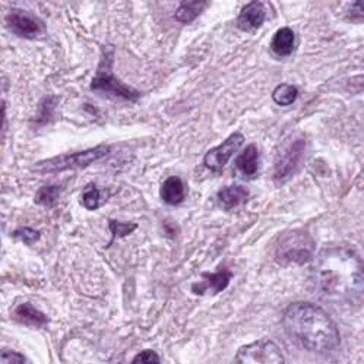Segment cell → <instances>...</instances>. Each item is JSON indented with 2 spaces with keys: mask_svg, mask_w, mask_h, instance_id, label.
<instances>
[{
  "mask_svg": "<svg viewBox=\"0 0 364 364\" xmlns=\"http://www.w3.org/2000/svg\"><path fill=\"white\" fill-rule=\"evenodd\" d=\"M311 278L328 300L355 303L364 296V262L351 249H323L311 268Z\"/></svg>",
  "mask_w": 364,
  "mask_h": 364,
  "instance_id": "cell-1",
  "label": "cell"
},
{
  "mask_svg": "<svg viewBox=\"0 0 364 364\" xmlns=\"http://www.w3.org/2000/svg\"><path fill=\"white\" fill-rule=\"evenodd\" d=\"M282 325L303 348L315 353H329L340 346V331L326 311L311 303L290 304L282 315Z\"/></svg>",
  "mask_w": 364,
  "mask_h": 364,
  "instance_id": "cell-2",
  "label": "cell"
},
{
  "mask_svg": "<svg viewBox=\"0 0 364 364\" xmlns=\"http://www.w3.org/2000/svg\"><path fill=\"white\" fill-rule=\"evenodd\" d=\"M314 252L315 242L310 237V234L301 230H293L284 232L279 237L275 249V257L282 265H303L311 261Z\"/></svg>",
  "mask_w": 364,
  "mask_h": 364,
  "instance_id": "cell-3",
  "label": "cell"
},
{
  "mask_svg": "<svg viewBox=\"0 0 364 364\" xmlns=\"http://www.w3.org/2000/svg\"><path fill=\"white\" fill-rule=\"evenodd\" d=\"M110 152L109 146H97L91 149H85L81 152H73L69 155H59V157L40 161L34 166V170L38 173H59L63 170L72 168H84L94 161L106 157Z\"/></svg>",
  "mask_w": 364,
  "mask_h": 364,
  "instance_id": "cell-4",
  "label": "cell"
},
{
  "mask_svg": "<svg viewBox=\"0 0 364 364\" xmlns=\"http://www.w3.org/2000/svg\"><path fill=\"white\" fill-rule=\"evenodd\" d=\"M91 90L126 101H136L139 98V92L136 90L124 85L112 73V56H104L91 82Z\"/></svg>",
  "mask_w": 364,
  "mask_h": 364,
  "instance_id": "cell-5",
  "label": "cell"
},
{
  "mask_svg": "<svg viewBox=\"0 0 364 364\" xmlns=\"http://www.w3.org/2000/svg\"><path fill=\"white\" fill-rule=\"evenodd\" d=\"M234 364H285V360L275 343L259 340L242 347Z\"/></svg>",
  "mask_w": 364,
  "mask_h": 364,
  "instance_id": "cell-6",
  "label": "cell"
},
{
  "mask_svg": "<svg viewBox=\"0 0 364 364\" xmlns=\"http://www.w3.org/2000/svg\"><path fill=\"white\" fill-rule=\"evenodd\" d=\"M6 22L12 33L23 38L36 40L46 34V25L43 21L27 11L12 9L6 16Z\"/></svg>",
  "mask_w": 364,
  "mask_h": 364,
  "instance_id": "cell-7",
  "label": "cell"
},
{
  "mask_svg": "<svg viewBox=\"0 0 364 364\" xmlns=\"http://www.w3.org/2000/svg\"><path fill=\"white\" fill-rule=\"evenodd\" d=\"M243 142H245V136L242 134L236 132L230 135L220 146L208 151V154L203 159L205 167H208L213 171H221L228 164L232 155L240 149Z\"/></svg>",
  "mask_w": 364,
  "mask_h": 364,
  "instance_id": "cell-8",
  "label": "cell"
},
{
  "mask_svg": "<svg viewBox=\"0 0 364 364\" xmlns=\"http://www.w3.org/2000/svg\"><path fill=\"white\" fill-rule=\"evenodd\" d=\"M304 146H306L304 139H296L287 149L282 152L281 159L277 161V166H275V174H274L275 181L282 183V181L290 178L294 174L303 157Z\"/></svg>",
  "mask_w": 364,
  "mask_h": 364,
  "instance_id": "cell-9",
  "label": "cell"
},
{
  "mask_svg": "<svg viewBox=\"0 0 364 364\" xmlns=\"http://www.w3.org/2000/svg\"><path fill=\"white\" fill-rule=\"evenodd\" d=\"M265 19H267L265 4L250 2L242 9L237 18V28L245 33H255L262 27Z\"/></svg>",
  "mask_w": 364,
  "mask_h": 364,
  "instance_id": "cell-10",
  "label": "cell"
},
{
  "mask_svg": "<svg viewBox=\"0 0 364 364\" xmlns=\"http://www.w3.org/2000/svg\"><path fill=\"white\" fill-rule=\"evenodd\" d=\"M202 277H203V281L193 285V291L198 294H205L206 291L217 294L228 287L232 275L228 269H221L215 274H203Z\"/></svg>",
  "mask_w": 364,
  "mask_h": 364,
  "instance_id": "cell-11",
  "label": "cell"
},
{
  "mask_svg": "<svg viewBox=\"0 0 364 364\" xmlns=\"http://www.w3.org/2000/svg\"><path fill=\"white\" fill-rule=\"evenodd\" d=\"M294 43H296L294 31L289 27H284V28H279L272 37L271 50L274 51V55L279 58H287L293 53Z\"/></svg>",
  "mask_w": 364,
  "mask_h": 364,
  "instance_id": "cell-12",
  "label": "cell"
},
{
  "mask_svg": "<svg viewBox=\"0 0 364 364\" xmlns=\"http://www.w3.org/2000/svg\"><path fill=\"white\" fill-rule=\"evenodd\" d=\"M160 195L166 203L180 205L185 200V183L180 177L171 176L163 181Z\"/></svg>",
  "mask_w": 364,
  "mask_h": 364,
  "instance_id": "cell-13",
  "label": "cell"
},
{
  "mask_svg": "<svg viewBox=\"0 0 364 364\" xmlns=\"http://www.w3.org/2000/svg\"><path fill=\"white\" fill-rule=\"evenodd\" d=\"M236 167L246 177H253L257 173L259 151H257L256 145L250 144L243 149V152L239 155L237 160H236Z\"/></svg>",
  "mask_w": 364,
  "mask_h": 364,
  "instance_id": "cell-14",
  "label": "cell"
},
{
  "mask_svg": "<svg viewBox=\"0 0 364 364\" xmlns=\"http://www.w3.org/2000/svg\"><path fill=\"white\" fill-rule=\"evenodd\" d=\"M218 199L227 210H232V208H237L249 199V191L243 186H228L218 192Z\"/></svg>",
  "mask_w": 364,
  "mask_h": 364,
  "instance_id": "cell-15",
  "label": "cell"
},
{
  "mask_svg": "<svg viewBox=\"0 0 364 364\" xmlns=\"http://www.w3.org/2000/svg\"><path fill=\"white\" fill-rule=\"evenodd\" d=\"M15 318L19 321V322H22V323H25V325H28V326H44L47 322H48V319H47V316L44 315V314H41L40 310H37L33 304H30V303H23V304H19L18 307H16V310H15Z\"/></svg>",
  "mask_w": 364,
  "mask_h": 364,
  "instance_id": "cell-16",
  "label": "cell"
},
{
  "mask_svg": "<svg viewBox=\"0 0 364 364\" xmlns=\"http://www.w3.org/2000/svg\"><path fill=\"white\" fill-rule=\"evenodd\" d=\"M206 6H208V2H203V0H196V2H183L178 5L174 16L178 22L189 23L193 19H196Z\"/></svg>",
  "mask_w": 364,
  "mask_h": 364,
  "instance_id": "cell-17",
  "label": "cell"
},
{
  "mask_svg": "<svg viewBox=\"0 0 364 364\" xmlns=\"http://www.w3.org/2000/svg\"><path fill=\"white\" fill-rule=\"evenodd\" d=\"M299 97V90L294 85L290 84H281L278 85L272 92V100L278 104V106H290Z\"/></svg>",
  "mask_w": 364,
  "mask_h": 364,
  "instance_id": "cell-18",
  "label": "cell"
},
{
  "mask_svg": "<svg viewBox=\"0 0 364 364\" xmlns=\"http://www.w3.org/2000/svg\"><path fill=\"white\" fill-rule=\"evenodd\" d=\"M62 188L60 186H44L36 193V203L41 206H53L59 196H60Z\"/></svg>",
  "mask_w": 364,
  "mask_h": 364,
  "instance_id": "cell-19",
  "label": "cell"
},
{
  "mask_svg": "<svg viewBox=\"0 0 364 364\" xmlns=\"http://www.w3.org/2000/svg\"><path fill=\"white\" fill-rule=\"evenodd\" d=\"M109 227H110V231L113 234V239L124 237V236H127V234H131L134 230L138 228L136 224L120 223V221H116V220H110L109 221Z\"/></svg>",
  "mask_w": 364,
  "mask_h": 364,
  "instance_id": "cell-20",
  "label": "cell"
},
{
  "mask_svg": "<svg viewBox=\"0 0 364 364\" xmlns=\"http://www.w3.org/2000/svg\"><path fill=\"white\" fill-rule=\"evenodd\" d=\"M100 199L101 196L95 185H90L82 195V203L85 205V208H88V210H97L100 205Z\"/></svg>",
  "mask_w": 364,
  "mask_h": 364,
  "instance_id": "cell-21",
  "label": "cell"
},
{
  "mask_svg": "<svg viewBox=\"0 0 364 364\" xmlns=\"http://www.w3.org/2000/svg\"><path fill=\"white\" fill-rule=\"evenodd\" d=\"M15 237L21 239L23 243H36L40 239V231L28 228V227H23L15 231Z\"/></svg>",
  "mask_w": 364,
  "mask_h": 364,
  "instance_id": "cell-22",
  "label": "cell"
},
{
  "mask_svg": "<svg viewBox=\"0 0 364 364\" xmlns=\"http://www.w3.org/2000/svg\"><path fill=\"white\" fill-rule=\"evenodd\" d=\"M132 364H160V357L155 351L145 350L134 358Z\"/></svg>",
  "mask_w": 364,
  "mask_h": 364,
  "instance_id": "cell-23",
  "label": "cell"
},
{
  "mask_svg": "<svg viewBox=\"0 0 364 364\" xmlns=\"http://www.w3.org/2000/svg\"><path fill=\"white\" fill-rule=\"evenodd\" d=\"M55 98H46L41 104V112H40V123H47L48 117L51 116V113H53L55 110Z\"/></svg>",
  "mask_w": 364,
  "mask_h": 364,
  "instance_id": "cell-24",
  "label": "cell"
},
{
  "mask_svg": "<svg viewBox=\"0 0 364 364\" xmlns=\"http://www.w3.org/2000/svg\"><path fill=\"white\" fill-rule=\"evenodd\" d=\"M348 16L355 21L364 19V2H354L348 9Z\"/></svg>",
  "mask_w": 364,
  "mask_h": 364,
  "instance_id": "cell-25",
  "label": "cell"
},
{
  "mask_svg": "<svg viewBox=\"0 0 364 364\" xmlns=\"http://www.w3.org/2000/svg\"><path fill=\"white\" fill-rule=\"evenodd\" d=\"M2 361L4 364H25V358L15 351H4Z\"/></svg>",
  "mask_w": 364,
  "mask_h": 364,
  "instance_id": "cell-26",
  "label": "cell"
}]
</instances>
